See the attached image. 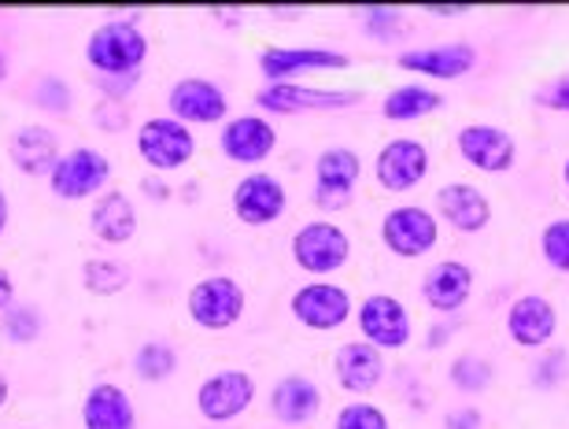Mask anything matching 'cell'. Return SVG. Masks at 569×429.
Segmentation results:
<instances>
[{
	"label": "cell",
	"mask_w": 569,
	"mask_h": 429,
	"mask_svg": "<svg viewBox=\"0 0 569 429\" xmlns=\"http://www.w3.org/2000/svg\"><path fill=\"white\" fill-rule=\"evenodd\" d=\"M148 60V38L138 19H108L86 38V63L104 78H138Z\"/></svg>",
	"instance_id": "obj_1"
},
{
	"label": "cell",
	"mask_w": 569,
	"mask_h": 429,
	"mask_svg": "<svg viewBox=\"0 0 569 429\" xmlns=\"http://www.w3.org/2000/svg\"><path fill=\"white\" fill-rule=\"evenodd\" d=\"M244 303H248L244 286L230 275L200 278L186 297L189 319L197 322L200 330H211V333H222V330H230V326L241 322Z\"/></svg>",
	"instance_id": "obj_2"
},
{
	"label": "cell",
	"mask_w": 569,
	"mask_h": 429,
	"mask_svg": "<svg viewBox=\"0 0 569 429\" xmlns=\"http://www.w3.org/2000/svg\"><path fill=\"white\" fill-rule=\"evenodd\" d=\"M292 259H296V267L307 270V275H315V278L337 275V270L351 259V241L337 222L315 219V222H307L296 230Z\"/></svg>",
	"instance_id": "obj_3"
},
{
	"label": "cell",
	"mask_w": 569,
	"mask_h": 429,
	"mask_svg": "<svg viewBox=\"0 0 569 429\" xmlns=\"http://www.w3.org/2000/svg\"><path fill=\"white\" fill-rule=\"evenodd\" d=\"M108 182H111V160L104 152L89 149V144H78V149L63 152L49 174V189L60 200L97 197L104 193Z\"/></svg>",
	"instance_id": "obj_4"
},
{
	"label": "cell",
	"mask_w": 569,
	"mask_h": 429,
	"mask_svg": "<svg viewBox=\"0 0 569 429\" xmlns=\"http://www.w3.org/2000/svg\"><path fill=\"white\" fill-rule=\"evenodd\" d=\"M138 152L152 171H178L197 156V133L170 116L144 119L138 130Z\"/></svg>",
	"instance_id": "obj_5"
},
{
	"label": "cell",
	"mask_w": 569,
	"mask_h": 429,
	"mask_svg": "<svg viewBox=\"0 0 569 429\" xmlns=\"http://www.w3.org/2000/svg\"><path fill=\"white\" fill-rule=\"evenodd\" d=\"M256 400V378L241 367L214 370L200 381L197 389V411L208 422H233L252 408Z\"/></svg>",
	"instance_id": "obj_6"
},
{
	"label": "cell",
	"mask_w": 569,
	"mask_h": 429,
	"mask_svg": "<svg viewBox=\"0 0 569 429\" xmlns=\"http://www.w3.org/2000/svg\"><path fill=\"white\" fill-rule=\"evenodd\" d=\"M362 100L359 89H315L300 82H267L256 93V104L278 116H303V111H340Z\"/></svg>",
	"instance_id": "obj_7"
},
{
	"label": "cell",
	"mask_w": 569,
	"mask_h": 429,
	"mask_svg": "<svg viewBox=\"0 0 569 429\" xmlns=\"http://www.w3.org/2000/svg\"><path fill=\"white\" fill-rule=\"evenodd\" d=\"M289 311L307 330L318 333L340 330L351 319V292L345 286H337V281H307V286L292 292Z\"/></svg>",
	"instance_id": "obj_8"
},
{
	"label": "cell",
	"mask_w": 569,
	"mask_h": 429,
	"mask_svg": "<svg viewBox=\"0 0 569 429\" xmlns=\"http://www.w3.org/2000/svg\"><path fill=\"white\" fill-rule=\"evenodd\" d=\"M230 100L211 78H178L167 93V116L186 127H214L226 119Z\"/></svg>",
	"instance_id": "obj_9"
},
{
	"label": "cell",
	"mask_w": 569,
	"mask_h": 429,
	"mask_svg": "<svg viewBox=\"0 0 569 429\" xmlns=\"http://www.w3.org/2000/svg\"><path fill=\"white\" fill-rule=\"evenodd\" d=\"M381 241L389 252L415 259V256L432 252V245L440 241V226L426 208L403 204V208H392L381 219Z\"/></svg>",
	"instance_id": "obj_10"
},
{
	"label": "cell",
	"mask_w": 569,
	"mask_h": 429,
	"mask_svg": "<svg viewBox=\"0 0 569 429\" xmlns=\"http://www.w3.org/2000/svg\"><path fill=\"white\" fill-rule=\"evenodd\" d=\"M362 174V160L356 149H326L315 160V204L322 211H340L348 204L351 189H356Z\"/></svg>",
	"instance_id": "obj_11"
},
{
	"label": "cell",
	"mask_w": 569,
	"mask_h": 429,
	"mask_svg": "<svg viewBox=\"0 0 569 429\" xmlns=\"http://www.w3.org/2000/svg\"><path fill=\"white\" fill-rule=\"evenodd\" d=\"M230 204H233V214L244 226H270V222L281 219L284 208H289V193H284V186L274 174L252 171L233 186Z\"/></svg>",
	"instance_id": "obj_12"
},
{
	"label": "cell",
	"mask_w": 569,
	"mask_h": 429,
	"mask_svg": "<svg viewBox=\"0 0 569 429\" xmlns=\"http://www.w3.org/2000/svg\"><path fill=\"white\" fill-rule=\"evenodd\" d=\"M359 333L367 337L373 348H403L411 341V311L389 292H373L359 303Z\"/></svg>",
	"instance_id": "obj_13"
},
{
	"label": "cell",
	"mask_w": 569,
	"mask_h": 429,
	"mask_svg": "<svg viewBox=\"0 0 569 429\" xmlns=\"http://www.w3.org/2000/svg\"><path fill=\"white\" fill-rule=\"evenodd\" d=\"M351 60L345 52L333 49H311V44H274V49H263L259 56V71H263L267 82H292L296 74L307 71H348Z\"/></svg>",
	"instance_id": "obj_14"
},
{
	"label": "cell",
	"mask_w": 569,
	"mask_h": 429,
	"mask_svg": "<svg viewBox=\"0 0 569 429\" xmlns=\"http://www.w3.org/2000/svg\"><path fill=\"white\" fill-rule=\"evenodd\" d=\"M219 149H222L226 160L256 167L278 149V130H274V122L263 119V116L226 119V127L219 133Z\"/></svg>",
	"instance_id": "obj_15"
},
{
	"label": "cell",
	"mask_w": 569,
	"mask_h": 429,
	"mask_svg": "<svg viewBox=\"0 0 569 429\" xmlns=\"http://www.w3.org/2000/svg\"><path fill=\"white\" fill-rule=\"evenodd\" d=\"M459 152L485 174H507L518 160L515 138L499 127H488V122H470L459 130Z\"/></svg>",
	"instance_id": "obj_16"
},
{
	"label": "cell",
	"mask_w": 569,
	"mask_h": 429,
	"mask_svg": "<svg viewBox=\"0 0 569 429\" xmlns=\"http://www.w3.org/2000/svg\"><path fill=\"white\" fill-rule=\"evenodd\" d=\"M373 174H378V182L389 189V193H407V189H415L429 174L426 144L415 138L389 141L381 149L378 163H373Z\"/></svg>",
	"instance_id": "obj_17"
},
{
	"label": "cell",
	"mask_w": 569,
	"mask_h": 429,
	"mask_svg": "<svg viewBox=\"0 0 569 429\" xmlns=\"http://www.w3.org/2000/svg\"><path fill=\"white\" fill-rule=\"evenodd\" d=\"M82 422L86 429H138V408L116 381H97L82 400Z\"/></svg>",
	"instance_id": "obj_18"
},
{
	"label": "cell",
	"mask_w": 569,
	"mask_h": 429,
	"mask_svg": "<svg viewBox=\"0 0 569 429\" xmlns=\"http://www.w3.org/2000/svg\"><path fill=\"white\" fill-rule=\"evenodd\" d=\"M60 138L41 127V122H30V127H19L16 133L8 138V160L19 167L22 174L30 178H41V174H52L56 160H60Z\"/></svg>",
	"instance_id": "obj_19"
},
{
	"label": "cell",
	"mask_w": 569,
	"mask_h": 429,
	"mask_svg": "<svg viewBox=\"0 0 569 429\" xmlns=\"http://www.w3.org/2000/svg\"><path fill=\"white\" fill-rule=\"evenodd\" d=\"M555 330H559V311L551 308V300L543 297H518L507 311V333L510 341L540 348L548 345Z\"/></svg>",
	"instance_id": "obj_20"
},
{
	"label": "cell",
	"mask_w": 569,
	"mask_h": 429,
	"mask_svg": "<svg viewBox=\"0 0 569 429\" xmlns=\"http://www.w3.org/2000/svg\"><path fill=\"white\" fill-rule=\"evenodd\" d=\"M396 63L403 71H415V74H429V78H462L473 71L477 63V52L470 44H432V49H411V52H400Z\"/></svg>",
	"instance_id": "obj_21"
},
{
	"label": "cell",
	"mask_w": 569,
	"mask_h": 429,
	"mask_svg": "<svg viewBox=\"0 0 569 429\" xmlns=\"http://www.w3.org/2000/svg\"><path fill=\"white\" fill-rule=\"evenodd\" d=\"M89 230L104 245H127L138 233V208L122 189H108L89 211Z\"/></svg>",
	"instance_id": "obj_22"
},
{
	"label": "cell",
	"mask_w": 569,
	"mask_h": 429,
	"mask_svg": "<svg viewBox=\"0 0 569 429\" xmlns=\"http://www.w3.org/2000/svg\"><path fill=\"white\" fill-rule=\"evenodd\" d=\"M337 370V386L348 392H370L385 378V356L381 348H373L367 341H351L337 348L333 359Z\"/></svg>",
	"instance_id": "obj_23"
},
{
	"label": "cell",
	"mask_w": 569,
	"mask_h": 429,
	"mask_svg": "<svg viewBox=\"0 0 569 429\" xmlns=\"http://www.w3.org/2000/svg\"><path fill=\"white\" fill-rule=\"evenodd\" d=\"M437 208L459 233H477L485 230L488 219H492V204L477 186L470 182H451L437 193Z\"/></svg>",
	"instance_id": "obj_24"
},
{
	"label": "cell",
	"mask_w": 569,
	"mask_h": 429,
	"mask_svg": "<svg viewBox=\"0 0 569 429\" xmlns=\"http://www.w3.org/2000/svg\"><path fill=\"white\" fill-rule=\"evenodd\" d=\"M473 292V270L462 263V259H443L426 275L422 281V297L429 308L437 311H455L470 300Z\"/></svg>",
	"instance_id": "obj_25"
},
{
	"label": "cell",
	"mask_w": 569,
	"mask_h": 429,
	"mask_svg": "<svg viewBox=\"0 0 569 429\" xmlns=\"http://www.w3.org/2000/svg\"><path fill=\"white\" fill-rule=\"evenodd\" d=\"M318 408H322V392H318L315 381L303 378V375L281 378L274 386V392H270V415L284 426L311 422L318 415Z\"/></svg>",
	"instance_id": "obj_26"
},
{
	"label": "cell",
	"mask_w": 569,
	"mask_h": 429,
	"mask_svg": "<svg viewBox=\"0 0 569 429\" xmlns=\"http://www.w3.org/2000/svg\"><path fill=\"white\" fill-rule=\"evenodd\" d=\"M443 104V97L429 86H396L389 97L381 100V116L389 122H415L426 119L429 111H437Z\"/></svg>",
	"instance_id": "obj_27"
},
{
	"label": "cell",
	"mask_w": 569,
	"mask_h": 429,
	"mask_svg": "<svg viewBox=\"0 0 569 429\" xmlns=\"http://www.w3.org/2000/svg\"><path fill=\"white\" fill-rule=\"evenodd\" d=\"M133 370H138V378L148 381V386L167 381L178 370V348L167 341H144L138 348V356H133Z\"/></svg>",
	"instance_id": "obj_28"
},
{
	"label": "cell",
	"mask_w": 569,
	"mask_h": 429,
	"mask_svg": "<svg viewBox=\"0 0 569 429\" xmlns=\"http://www.w3.org/2000/svg\"><path fill=\"white\" fill-rule=\"evenodd\" d=\"M130 267L119 263V259H89L82 267V281L93 297H116V292L130 286Z\"/></svg>",
	"instance_id": "obj_29"
},
{
	"label": "cell",
	"mask_w": 569,
	"mask_h": 429,
	"mask_svg": "<svg viewBox=\"0 0 569 429\" xmlns=\"http://www.w3.org/2000/svg\"><path fill=\"white\" fill-rule=\"evenodd\" d=\"M41 311L33 308V303H11V308L4 311V319H0V330H4L8 341H16V345H30V341H38L41 337Z\"/></svg>",
	"instance_id": "obj_30"
},
{
	"label": "cell",
	"mask_w": 569,
	"mask_h": 429,
	"mask_svg": "<svg viewBox=\"0 0 569 429\" xmlns=\"http://www.w3.org/2000/svg\"><path fill=\"white\" fill-rule=\"evenodd\" d=\"M540 248H543V259H548L555 270L569 275V219H555L543 226Z\"/></svg>",
	"instance_id": "obj_31"
},
{
	"label": "cell",
	"mask_w": 569,
	"mask_h": 429,
	"mask_svg": "<svg viewBox=\"0 0 569 429\" xmlns=\"http://www.w3.org/2000/svg\"><path fill=\"white\" fill-rule=\"evenodd\" d=\"M451 381H455V389L481 392L488 389V381H492V367H488L481 356H462L451 363Z\"/></svg>",
	"instance_id": "obj_32"
},
{
	"label": "cell",
	"mask_w": 569,
	"mask_h": 429,
	"mask_svg": "<svg viewBox=\"0 0 569 429\" xmlns=\"http://www.w3.org/2000/svg\"><path fill=\"white\" fill-rule=\"evenodd\" d=\"M337 429H389V419H385L381 408H373V403L359 400V403H348V408H340Z\"/></svg>",
	"instance_id": "obj_33"
},
{
	"label": "cell",
	"mask_w": 569,
	"mask_h": 429,
	"mask_svg": "<svg viewBox=\"0 0 569 429\" xmlns=\"http://www.w3.org/2000/svg\"><path fill=\"white\" fill-rule=\"evenodd\" d=\"M33 104L49 108L52 116H67V111H71V86H67L63 78H41V82L33 86Z\"/></svg>",
	"instance_id": "obj_34"
},
{
	"label": "cell",
	"mask_w": 569,
	"mask_h": 429,
	"mask_svg": "<svg viewBox=\"0 0 569 429\" xmlns=\"http://www.w3.org/2000/svg\"><path fill=\"white\" fill-rule=\"evenodd\" d=\"M537 104L551 108V111H566V116H569V71L559 74V78H551V82H543L537 89Z\"/></svg>",
	"instance_id": "obj_35"
},
{
	"label": "cell",
	"mask_w": 569,
	"mask_h": 429,
	"mask_svg": "<svg viewBox=\"0 0 569 429\" xmlns=\"http://www.w3.org/2000/svg\"><path fill=\"white\" fill-rule=\"evenodd\" d=\"M566 352H551V356H543L540 359V367H537V386L540 389H548V386H559V381L566 378Z\"/></svg>",
	"instance_id": "obj_36"
},
{
	"label": "cell",
	"mask_w": 569,
	"mask_h": 429,
	"mask_svg": "<svg viewBox=\"0 0 569 429\" xmlns=\"http://www.w3.org/2000/svg\"><path fill=\"white\" fill-rule=\"evenodd\" d=\"M367 27L370 30H378L381 38H396V33L403 30V22H400V16L396 11H389V8H373V11H367Z\"/></svg>",
	"instance_id": "obj_37"
},
{
	"label": "cell",
	"mask_w": 569,
	"mask_h": 429,
	"mask_svg": "<svg viewBox=\"0 0 569 429\" xmlns=\"http://www.w3.org/2000/svg\"><path fill=\"white\" fill-rule=\"evenodd\" d=\"M11 303H16V278H11L4 267H0V315H4Z\"/></svg>",
	"instance_id": "obj_38"
},
{
	"label": "cell",
	"mask_w": 569,
	"mask_h": 429,
	"mask_svg": "<svg viewBox=\"0 0 569 429\" xmlns=\"http://www.w3.org/2000/svg\"><path fill=\"white\" fill-rule=\"evenodd\" d=\"M448 429H481V415H477V411H455L448 419Z\"/></svg>",
	"instance_id": "obj_39"
},
{
	"label": "cell",
	"mask_w": 569,
	"mask_h": 429,
	"mask_svg": "<svg viewBox=\"0 0 569 429\" xmlns=\"http://www.w3.org/2000/svg\"><path fill=\"white\" fill-rule=\"evenodd\" d=\"M8 219H11V208H8V193L0 189V237L8 230Z\"/></svg>",
	"instance_id": "obj_40"
},
{
	"label": "cell",
	"mask_w": 569,
	"mask_h": 429,
	"mask_svg": "<svg viewBox=\"0 0 569 429\" xmlns=\"http://www.w3.org/2000/svg\"><path fill=\"white\" fill-rule=\"evenodd\" d=\"M429 11H432V16H462L459 4H432Z\"/></svg>",
	"instance_id": "obj_41"
},
{
	"label": "cell",
	"mask_w": 569,
	"mask_h": 429,
	"mask_svg": "<svg viewBox=\"0 0 569 429\" xmlns=\"http://www.w3.org/2000/svg\"><path fill=\"white\" fill-rule=\"evenodd\" d=\"M8 392H11V386H8V378H4V375H0V408H4V403H8Z\"/></svg>",
	"instance_id": "obj_42"
},
{
	"label": "cell",
	"mask_w": 569,
	"mask_h": 429,
	"mask_svg": "<svg viewBox=\"0 0 569 429\" xmlns=\"http://www.w3.org/2000/svg\"><path fill=\"white\" fill-rule=\"evenodd\" d=\"M4 78H8V56L0 52V82H4Z\"/></svg>",
	"instance_id": "obj_43"
},
{
	"label": "cell",
	"mask_w": 569,
	"mask_h": 429,
	"mask_svg": "<svg viewBox=\"0 0 569 429\" xmlns=\"http://www.w3.org/2000/svg\"><path fill=\"white\" fill-rule=\"evenodd\" d=\"M562 178H566V189H569V160H566V167H562Z\"/></svg>",
	"instance_id": "obj_44"
}]
</instances>
